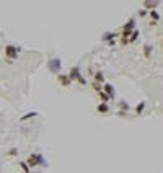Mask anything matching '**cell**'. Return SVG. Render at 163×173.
<instances>
[{"label":"cell","mask_w":163,"mask_h":173,"mask_svg":"<svg viewBox=\"0 0 163 173\" xmlns=\"http://www.w3.org/2000/svg\"><path fill=\"white\" fill-rule=\"evenodd\" d=\"M134 30H135V20L134 18H131V20L124 25V28H122V33H121V39H127L129 36L134 33ZM129 41V39H127Z\"/></svg>","instance_id":"6da1fadb"},{"label":"cell","mask_w":163,"mask_h":173,"mask_svg":"<svg viewBox=\"0 0 163 173\" xmlns=\"http://www.w3.org/2000/svg\"><path fill=\"white\" fill-rule=\"evenodd\" d=\"M47 69L52 72V74H61V69H62V62L61 59H57V57H54V59H51V61H47Z\"/></svg>","instance_id":"7a4b0ae2"},{"label":"cell","mask_w":163,"mask_h":173,"mask_svg":"<svg viewBox=\"0 0 163 173\" xmlns=\"http://www.w3.org/2000/svg\"><path fill=\"white\" fill-rule=\"evenodd\" d=\"M18 52H21V47H18V46H7L5 47V56L8 59L15 61L16 57H18Z\"/></svg>","instance_id":"3957f363"},{"label":"cell","mask_w":163,"mask_h":173,"mask_svg":"<svg viewBox=\"0 0 163 173\" xmlns=\"http://www.w3.org/2000/svg\"><path fill=\"white\" fill-rule=\"evenodd\" d=\"M28 167L30 168H34V167H38L39 165V153H31L30 157H28Z\"/></svg>","instance_id":"277c9868"},{"label":"cell","mask_w":163,"mask_h":173,"mask_svg":"<svg viewBox=\"0 0 163 173\" xmlns=\"http://www.w3.org/2000/svg\"><path fill=\"white\" fill-rule=\"evenodd\" d=\"M57 80H59V83H61L62 86H70V83H72L69 74H59V75H57Z\"/></svg>","instance_id":"5b68a950"},{"label":"cell","mask_w":163,"mask_h":173,"mask_svg":"<svg viewBox=\"0 0 163 173\" xmlns=\"http://www.w3.org/2000/svg\"><path fill=\"white\" fill-rule=\"evenodd\" d=\"M103 92L106 93V95L111 98V100L114 98V95H116V92H114V86H112L111 83H104V85H103Z\"/></svg>","instance_id":"8992f818"},{"label":"cell","mask_w":163,"mask_h":173,"mask_svg":"<svg viewBox=\"0 0 163 173\" xmlns=\"http://www.w3.org/2000/svg\"><path fill=\"white\" fill-rule=\"evenodd\" d=\"M80 75H82V74H80V67H78V66L72 67L70 72H69V77H70L72 82H73V80H78V77H80Z\"/></svg>","instance_id":"52a82bcc"},{"label":"cell","mask_w":163,"mask_h":173,"mask_svg":"<svg viewBox=\"0 0 163 173\" xmlns=\"http://www.w3.org/2000/svg\"><path fill=\"white\" fill-rule=\"evenodd\" d=\"M158 5H160V2H158V0H155V2H143V7H145L148 11L155 10V7H158Z\"/></svg>","instance_id":"ba28073f"},{"label":"cell","mask_w":163,"mask_h":173,"mask_svg":"<svg viewBox=\"0 0 163 173\" xmlns=\"http://www.w3.org/2000/svg\"><path fill=\"white\" fill-rule=\"evenodd\" d=\"M96 111L98 113H109V106H108V103H100L96 106Z\"/></svg>","instance_id":"9c48e42d"},{"label":"cell","mask_w":163,"mask_h":173,"mask_svg":"<svg viewBox=\"0 0 163 173\" xmlns=\"http://www.w3.org/2000/svg\"><path fill=\"white\" fill-rule=\"evenodd\" d=\"M116 33H104L103 34V41H108V43H111V41H114V38H116Z\"/></svg>","instance_id":"30bf717a"},{"label":"cell","mask_w":163,"mask_h":173,"mask_svg":"<svg viewBox=\"0 0 163 173\" xmlns=\"http://www.w3.org/2000/svg\"><path fill=\"white\" fill-rule=\"evenodd\" d=\"M93 78H95L96 83H103V82H104V75H103V72H96V74L93 75Z\"/></svg>","instance_id":"8fae6325"},{"label":"cell","mask_w":163,"mask_h":173,"mask_svg":"<svg viewBox=\"0 0 163 173\" xmlns=\"http://www.w3.org/2000/svg\"><path fill=\"white\" fill-rule=\"evenodd\" d=\"M36 116H38V113L36 111H30V113H26L25 116H21L20 121H26V119H31V118H36Z\"/></svg>","instance_id":"7c38bea8"},{"label":"cell","mask_w":163,"mask_h":173,"mask_svg":"<svg viewBox=\"0 0 163 173\" xmlns=\"http://www.w3.org/2000/svg\"><path fill=\"white\" fill-rule=\"evenodd\" d=\"M150 16H152V25H157V21L158 20H160V15H158V11L157 10H152V11H150Z\"/></svg>","instance_id":"4fadbf2b"},{"label":"cell","mask_w":163,"mask_h":173,"mask_svg":"<svg viewBox=\"0 0 163 173\" xmlns=\"http://www.w3.org/2000/svg\"><path fill=\"white\" fill-rule=\"evenodd\" d=\"M150 54H152V46H150V44H145V46H143V56H145V59H148Z\"/></svg>","instance_id":"5bb4252c"},{"label":"cell","mask_w":163,"mask_h":173,"mask_svg":"<svg viewBox=\"0 0 163 173\" xmlns=\"http://www.w3.org/2000/svg\"><path fill=\"white\" fill-rule=\"evenodd\" d=\"M98 95H100V98H101V101H103V103H109V101H111V98L108 97V95H106L104 92H103V90H101L100 93H98Z\"/></svg>","instance_id":"9a60e30c"},{"label":"cell","mask_w":163,"mask_h":173,"mask_svg":"<svg viewBox=\"0 0 163 173\" xmlns=\"http://www.w3.org/2000/svg\"><path fill=\"white\" fill-rule=\"evenodd\" d=\"M139 34H140V31H139V30H134L132 36L129 38V43H135V39H139Z\"/></svg>","instance_id":"2e32d148"},{"label":"cell","mask_w":163,"mask_h":173,"mask_svg":"<svg viewBox=\"0 0 163 173\" xmlns=\"http://www.w3.org/2000/svg\"><path fill=\"white\" fill-rule=\"evenodd\" d=\"M92 88L95 90V92L100 93V92L103 90V85H101V83H96V82H93V83H92Z\"/></svg>","instance_id":"e0dca14e"},{"label":"cell","mask_w":163,"mask_h":173,"mask_svg":"<svg viewBox=\"0 0 163 173\" xmlns=\"http://www.w3.org/2000/svg\"><path fill=\"white\" fill-rule=\"evenodd\" d=\"M20 167H21V170H23L25 173H30L31 172V168L28 167V163H26V162H20Z\"/></svg>","instance_id":"ac0fdd59"},{"label":"cell","mask_w":163,"mask_h":173,"mask_svg":"<svg viewBox=\"0 0 163 173\" xmlns=\"http://www.w3.org/2000/svg\"><path fill=\"white\" fill-rule=\"evenodd\" d=\"M143 108H145V101L139 103V106H135V113H137V114H140V113L143 111Z\"/></svg>","instance_id":"d6986e66"},{"label":"cell","mask_w":163,"mask_h":173,"mask_svg":"<svg viewBox=\"0 0 163 173\" xmlns=\"http://www.w3.org/2000/svg\"><path fill=\"white\" fill-rule=\"evenodd\" d=\"M119 108H121V111H122V109H124V111H127V109H129V105H127L126 101H119Z\"/></svg>","instance_id":"ffe728a7"},{"label":"cell","mask_w":163,"mask_h":173,"mask_svg":"<svg viewBox=\"0 0 163 173\" xmlns=\"http://www.w3.org/2000/svg\"><path fill=\"white\" fill-rule=\"evenodd\" d=\"M39 165H41V167H47V162L44 160V157H42L41 153H39Z\"/></svg>","instance_id":"44dd1931"},{"label":"cell","mask_w":163,"mask_h":173,"mask_svg":"<svg viewBox=\"0 0 163 173\" xmlns=\"http://www.w3.org/2000/svg\"><path fill=\"white\" fill-rule=\"evenodd\" d=\"M77 82H78L80 85H87V78H85L83 75H80V77H78V80H77Z\"/></svg>","instance_id":"7402d4cb"},{"label":"cell","mask_w":163,"mask_h":173,"mask_svg":"<svg viewBox=\"0 0 163 173\" xmlns=\"http://www.w3.org/2000/svg\"><path fill=\"white\" fill-rule=\"evenodd\" d=\"M145 15H147V11H145V10H140V11H139V16H145Z\"/></svg>","instance_id":"603a6c76"},{"label":"cell","mask_w":163,"mask_h":173,"mask_svg":"<svg viewBox=\"0 0 163 173\" xmlns=\"http://www.w3.org/2000/svg\"><path fill=\"white\" fill-rule=\"evenodd\" d=\"M8 153H10V155H16V153H18V152H16V149H11V150H10V152H8Z\"/></svg>","instance_id":"cb8c5ba5"}]
</instances>
